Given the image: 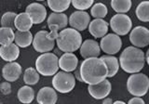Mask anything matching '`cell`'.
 <instances>
[{"label":"cell","instance_id":"1","mask_svg":"<svg viewBox=\"0 0 149 104\" xmlns=\"http://www.w3.org/2000/svg\"><path fill=\"white\" fill-rule=\"evenodd\" d=\"M80 71L82 82L87 85H96L107 78V66L101 58L91 57L84 59L81 62Z\"/></svg>","mask_w":149,"mask_h":104},{"label":"cell","instance_id":"2","mask_svg":"<svg viewBox=\"0 0 149 104\" xmlns=\"http://www.w3.org/2000/svg\"><path fill=\"white\" fill-rule=\"evenodd\" d=\"M119 66L128 73H139L146 64V54L139 48L132 46H127L119 57Z\"/></svg>","mask_w":149,"mask_h":104},{"label":"cell","instance_id":"3","mask_svg":"<svg viewBox=\"0 0 149 104\" xmlns=\"http://www.w3.org/2000/svg\"><path fill=\"white\" fill-rule=\"evenodd\" d=\"M82 44V36L79 31L74 28L65 27L59 32L56 38V45L63 52H74Z\"/></svg>","mask_w":149,"mask_h":104},{"label":"cell","instance_id":"4","mask_svg":"<svg viewBox=\"0 0 149 104\" xmlns=\"http://www.w3.org/2000/svg\"><path fill=\"white\" fill-rule=\"evenodd\" d=\"M36 69L43 76H53L60 69L59 58L52 52L41 53L36 60Z\"/></svg>","mask_w":149,"mask_h":104},{"label":"cell","instance_id":"5","mask_svg":"<svg viewBox=\"0 0 149 104\" xmlns=\"http://www.w3.org/2000/svg\"><path fill=\"white\" fill-rule=\"evenodd\" d=\"M127 89L135 97H143L149 90V77L142 73H132L127 80Z\"/></svg>","mask_w":149,"mask_h":104},{"label":"cell","instance_id":"6","mask_svg":"<svg viewBox=\"0 0 149 104\" xmlns=\"http://www.w3.org/2000/svg\"><path fill=\"white\" fill-rule=\"evenodd\" d=\"M52 87L57 92L67 94L76 87V77L72 73L69 72H57L53 75Z\"/></svg>","mask_w":149,"mask_h":104},{"label":"cell","instance_id":"7","mask_svg":"<svg viewBox=\"0 0 149 104\" xmlns=\"http://www.w3.org/2000/svg\"><path fill=\"white\" fill-rule=\"evenodd\" d=\"M32 45L36 52L45 53V52H50L54 49L56 40L49 35V32L42 30L35 35Z\"/></svg>","mask_w":149,"mask_h":104},{"label":"cell","instance_id":"8","mask_svg":"<svg viewBox=\"0 0 149 104\" xmlns=\"http://www.w3.org/2000/svg\"><path fill=\"white\" fill-rule=\"evenodd\" d=\"M109 24L113 32L118 35H128L132 28V19L125 13H116L111 18Z\"/></svg>","mask_w":149,"mask_h":104},{"label":"cell","instance_id":"9","mask_svg":"<svg viewBox=\"0 0 149 104\" xmlns=\"http://www.w3.org/2000/svg\"><path fill=\"white\" fill-rule=\"evenodd\" d=\"M122 46V40L120 35L116 34H106L102 37L100 42V48L105 54L115 55L118 53Z\"/></svg>","mask_w":149,"mask_h":104},{"label":"cell","instance_id":"10","mask_svg":"<svg viewBox=\"0 0 149 104\" xmlns=\"http://www.w3.org/2000/svg\"><path fill=\"white\" fill-rule=\"evenodd\" d=\"M130 41L132 45L139 49L146 48L149 45V30L144 26H136L130 30Z\"/></svg>","mask_w":149,"mask_h":104},{"label":"cell","instance_id":"11","mask_svg":"<svg viewBox=\"0 0 149 104\" xmlns=\"http://www.w3.org/2000/svg\"><path fill=\"white\" fill-rule=\"evenodd\" d=\"M91 22V15L85 10H77L73 12L68 19V23L72 28L77 31L86 30Z\"/></svg>","mask_w":149,"mask_h":104},{"label":"cell","instance_id":"12","mask_svg":"<svg viewBox=\"0 0 149 104\" xmlns=\"http://www.w3.org/2000/svg\"><path fill=\"white\" fill-rule=\"evenodd\" d=\"M112 85L109 80L104 79V81L98 83L96 85H88V92L95 100H104V98L108 97L111 92Z\"/></svg>","mask_w":149,"mask_h":104},{"label":"cell","instance_id":"13","mask_svg":"<svg viewBox=\"0 0 149 104\" xmlns=\"http://www.w3.org/2000/svg\"><path fill=\"white\" fill-rule=\"evenodd\" d=\"M25 12L31 16L34 24H40L47 18V8L39 2L29 4L25 8Z\"/></svg>","mask_w":149,"mask_h":104},{"label":"cell","instance_id":"14","mask_svg":"<svg viewBox=\"0 0 149 104\" xmlns=\"http://www.w3.org/2000/svg\"><path fill=\"white\" fill-rule=\"evenodd\" d=\"M22 73V69L20 63L16 61H10L4 65L2 69V76L8 82H15L20 78Z\"/></svg>","mask_w":149,"mask_h":104},{"label":"cell","instance_id":"15","mask_svg":"<svg viewBox=\"0 0 149 104\" xmlns=\"http://www.w3.org/2000/svg\"><path fill=\"white\" fill-rule=\"evenodd\" d=\"M80 55L83 59L91 58V57H99L101 54V48L97 41L93 39H86L79 48Z\"/></svg>","mask_w":149,"mask_h":104},{"label":"cell","instance_id":"16","mask_svg":"<svg viewBox=\"0 0 149 104\" xmlns=\"http://www.w3.org/2000/svg\"><path fill=\"white\" fill-rule=\"evenodd\" d=\"M78 59L73 52H64L59 58V68L64 72L72 73L77 68Z\"/></svg>","mask_w":149,"mask_h":104},{"label":"cell","instance_id":"17","mask_svg":"<svg viewBox=\"0 0 149 104\" xmlns=\"http://www.w3.org/2000/svg\"><path fill=\"white\" fill-rule=\"evenodd\" d=\"M108 27V22L105 21L104 19H94V20L90 22L88 29L90 34L94 38H102V37H104L107 34Z\"/></svg>","mask_w":149,"mask_h":104},{"label":"cell","instance_id":"18","mask_svg":"<svg viewBox=\"0 0 149 104\" xmlns=\"http://www.w3.org/2000/svg\"><path fill=\"white\" fill-rule=\"evenodd\" d=\"M58 101L57 91L53 87H44L39 89L36 95V101L39 104H55Z\"/></svg>","mask_w":149,"mask_h":104},{"label":"cell","instance_id":"19","mask_svg":"<svg viewBox=\"0 0 149 104\" xmlns=\"http://www.w3.org/2000/svg\"><path fill=\"white\" fill-rule=\"evenodd\" d=\"M20 57V48L11 43L7 46H0V58L7 62L15 61Z\"/></svg>","mask_w":149,"mask_h":104},{"label":"cell","instance_id":"20","mask_svg":"<svg viewBox=\"0 0 149 104\" xmlns=\"http://www.w3.org/2000/svg\"><path fill=\"white\" fill-rule=\"evenodd\" d=\"M34 25V22L31 16L27 12H21L16 15L14 21V27L18 31H30V29Z\"/></svg>","mask_w":149,"mask_h":104},{"label":"cell","instance_id":"21","mask_svg":"<svg viewBox=\"0 0 149 104\" xmlns=\"http://www.w3.org/2000/svg\"><path fill=\"white\" fill-rule=\"evenodd\" d=\"M47 23L48 27L57 26L60 30H62L68 25V17L63 12H52L49 15Z\"/></svg>","mask_w":149,"mask_h":104},{"label":"cell","instance_id":"22","mask_svg":"<svg viewBox=\"0 0 149 104\" xmlns=\"http://www.w3.org/2000/svg\"><path fill=\"white\" fill-rule=\"evenodd\" d=\"M33 36L32 33L30 31H16L15 32V37H14V42L19 46V48L25 49L28 48L33 43Z\"/></svg>","mask_w":149,"mask_h":104},{"label":"cell","instance_id":"23","mask_svg":"<svg viewBox=\"0 0 149 104\" xmlns=\"http://www.w3.org/2000/svg\"><path fill=\"white\" fill-rule=\"evenodd\" d=\"M101 59L105 62L107 66V70H108V73H107V77H114L115 75L118 73L119 70V60L118 59L115 57L114 55H104L101 57Z\"/></svg>","mask_w":149,"mask_h":104},{"label":"cell","instance_id":"24","mask_svg":"<svg viewBox=\"0 0 149 104\" xmlns=\"http://www.w3.org/2000/svg\"><path fill=\"white\" fill-rule=\"evenodd\" d=\"M18 100L22 103L28 104L31 103L35 98V90L30 86H23L18 90L17 93Z\"/></svg>","mask_w":149,"mask_h":104},{"label":"cell","instance_id":"25","mask_svg":"<svg viewBox=\"0 0 149 104\" xmlns=\"http://www.w3.org/2000/svg\"><path fill=\"white\" fill-rule=\"evenodd\" d=\"M40 74L37 70L34 67H29L25 69L23 73V82L28 86H35L39 82Z\"/></svg>","mask_w":149,"mask_h":104},{"label":"cell","instance_id":"26","mask_svg":"<svg viewBox=\"0 0 149 104\" xmlns=\"http://www.w3.org/2000/svg\"><path fill=\"white\" fill-rule=\"evenodd\" d=\"M15 32L9 27H0V46H7L14 42Z\"/></svg>","mask_w":149,"mask_h":104},{"label":"cell","instance_id":"27","mask_svg":"<svg viewBox=\"0 0 149 104\" xmlns=\"http://www.w3.org/2000/svg\"><path fill=\"white\" fill-rule=\"evenodd\" d=\"M47 3L52 12H64L69 8L71 0H47Z\"/></svg>","mask_w":149,"mask_h":104},{"label":"cell","instance_id":"28","mask_svg":"<svg viewBox=\"0 0 149 104\" xmlns=\"http://www.w3.org/2000/svg\"><path fill=\"white\" fill-rule=\"evenodd\" d=\"M132 6V0H111V7L116 13H127Z\"/></svg>","mask_w":149,"mask_h":104},{"label":"cell","instance_id":"29","mask_svg":"<svg viewBox=\"0 0 149 104\" xmlns=\"http://www.w3.org/2000/svg\"><path fill=\"white\" fill-rule=\"evenodd\" d=\"M136 17L143 22H149V1H142L135 10Z\"/></svg>","mask_w":149,"mask_h":104},{"label":"cell","instance_id":"30","mask_svg":"<svg viewBox=\"0 0 149 104\" xmlns=\"http://www.w3.org/2000/svg\"><path fill=\"white\" fill-rule=\"evenodd\" d=\"M108 13V9L104 4L96 3L92 5L91 8V15L94 19H104Z\"/></svg>","mask_w":149,"mask_h":104},{"label":"cell","instance_id":"31","mask_svg":"<svg viewBox=\"0 0 149 104\" xmlns=\"http://www.w3.org/2000/svg\"><path fill=\"white\" fill-rule=\"evenodd\" d=\"M17 14L15 12H12V11H8V12H5L2 17H1V20H0V23H1V26L3 27H9V28H12L14 29V21H15V18H16Z\"/></svg>","mask_w":149,"mask_h":104},{"label":"cell","instance_id":"32","mask_svg":"<svg viewBox=\"0 0 149 104\" xmlns=\"http://www.w3.org/2000/svg\"><path fill=\"white\" fill-rule=\"evenodd\" d=\"M94 3V0H71L73 7L77 10H87L88 8H91Z\"/></svg>","mask_w":149,"mask_h":104},{"label":"cell","instance_id":"33","mask_svg":"<svg viewBox=\"0 0 149 104\" xmlns=\"http://www.w3.org/2000/svg\"><path fill=\"white\" fill-rule=\"evenodd\" d=\"M0 91L4 95H8V94L11 93V85L10 82L6 81V82H2L0 83Z\"/></svg>","mask_w":149,"mask_h":104},{"label":"cell","instance_id":"34","mask_svg":"<svg viewBox=\"0 0 149 104\" xmlns=\"http://www.w3.org/2000/svg\"><path fill=\"white\" fill-rule=\"evenodd\" d=\"M129 103L130 104H144L146 102H144V101L142 98V97H135L130 98V100L129 101Z\"/></svg>","mask_w":149,"mask_h":104},{"label":"cell","instance_id":"35","mask_svg":"<svg viewBox=\"0 0 149 104\" xmlns=\"http://www.w3.org/2000/svg\"><path fill=\"white\" fill-rule=\"evenodd\" d=\"M74 77H76V80H77V81L79 82H82V78H81V74H80V71H79V69H76L74 71Z\"/></svg>","mask_w":149,"mask_h":104},{"label":"cell","instance_id":"36","mask_svg":"<svg viewBox=\"0 0 149 104\" xmlns=\"http://www.w3.org/2000/svg\"><path fill=\"white\" fill-rule=\"evenodd\" d=\"M113 103V101H112V98H104V101H102V104H112Z\"/></svg>","mask_w":149,"mask_h":104},{"label":"cell","instance_id":"37","mask_svg":"<svg viewBox=\"0 0 149 104\" xmlns=\"http://www.w3.org/2000/svg\"><path fill=\"white\" fill-rule=\"evenodd\" d=\"M146 61L148 66H149V49H148V50L146 51Z\"/></svg>","mask_w":149,"mask_h":104},{"label":"cell","instance_id":"38","mask_svg":"<svg viewBox=\"0 0 149 104\" xmlns=\"http://www.w3.org/2000/svg\"><path fill=\"white\" fill-rule=\"evenodd\" d=\"M113 103L114 104H125V101H116Z\"/></svg>","mask_w":149,"mask_h":104},{"label":"cell","instance_id":"39","mask_svg":"<svg viewBox=\"0 0 149 104\" xmlns=\"http://www.w3.org/2000/svg\"><path fill=\"white\" fill-rule=\"evenodd\" d=\"M36 1H37V2H42V1H45V0H36Z\"/></svg>","mask_w":149,"mask_h":104},{"label":"cell","instance_id":"40","mask_svg":"<svg viewBox=\"0 0 149 104\" xmlns=\"http://www.w3.org/2000/svg\"><path fill=\"white\" fill-rule=\"evenodd\" d=\"M0 79H1V77H0Z\"/></svg>","mask_w":149,"mask_h":104}]
</instances>
